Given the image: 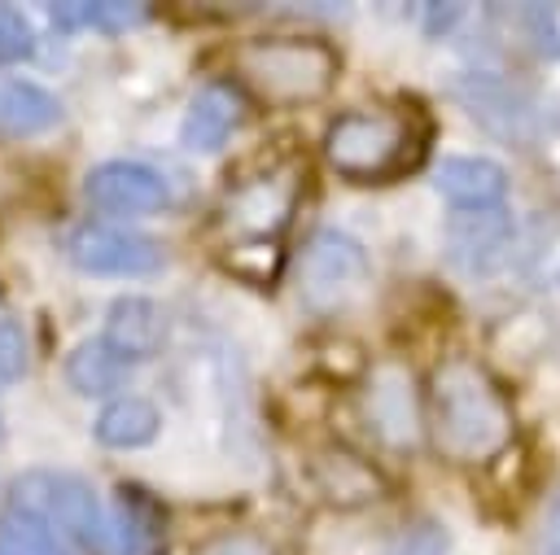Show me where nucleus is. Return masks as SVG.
Returning a JSON list of instances; mask_svg holds the SVG:
<instances>
[{"instance_id": "nucleus-1", "label": "nucleus", "mask_w": 560, "mask_h": 555, "mask_svg": "<svg viewBox=\"0 0 560 555\" xmlns=\"http://www.w3.org/2000/svg\"><path fill=\"white\" fill-rule=\"evenodd\" d=\"M424 398V433L429 446L446 463H490L512 446L516 420L494 385V376L472 358H446L433 376Z\"/></svg>"}, {"instance_id": "nucleus-2", "label": "nucleus", "mask_w": 560, "mask_h": 555, "mask_svg": "<svg viewBox=\"0 0 560 555\" xmlns=\"http://www.w3.org/2000/svg\"><path fill=\"white\" fill-rule=\"evenodd\" d=\"M241 87L267 105H306L337 79V52L311 35H254L232 48Z\"/></svg>"}, {"instance_id": "nucleus-3", "label": "nucleus", "mask_w": 560, "mask_h": 555, "mask_svg": "<svg viewBox=\"0 0 560 555\" xmlns=\"http://www.w3.org/2000/svg\"><path fill=\"white\" fill-rule=\"evenodd\" d=\"M429 149V122L407 114H341L324 135V157L337 175L372 184L402 175Z\"/></svg>"}, {"instance_id": "nucleus-4", "label": "nucleus", "mask_w": 560, "mask_h": 555, "mask_svg": "<svg viewBox=\"0 0 560 555\" xmlns=\"http://www.w3.org/2000/svg\"><path fill=\"white\" fill-rule=\"evenodd\" d=\"M302 192V170L298 166H267L249 179H241L219 210V232L228 236V245L241 240H280V232L293 219Z\"/></svg>"}, {"instance_id": "nucleus-5", "label": "nucleus", "mask_w": 560, "mask_h": 555, "mask_svg": "<svg viewBox=\"0 0 560 555\" xmlns=\"http://www.w3.org/2000/svg\"><path fill=\"white\" fill-rule=\"evenodd\" d=\"M18 498H31L26 511H35L39 520H57L83 551L105 555L109 551V516L101 507V498L79 481V476H26L18 485Z\"/></svg>"}, {"instance_id": "nucleus-6", "label": "nucleus", "mask_w": 560, "mask_h": 555, "mask_svg": "<svg viewBox=\"0 0 560 555\" xmlns=\"http://www.w3.org/2000/svg\"><path fill=\"white\" fill-rule=\"evenodd\" d=\"M368 284V253L341 236V232H319L298 262V293L315 310H332L350 302Z\"/></svg>"}, {"instance_id": "nucleus-7", "label": "nucleus", "mask_w": 560, "mask_h": 555, "mask_svg": "<svg viewBox=\"0 0 560 555\" xmlns=\"http://www.w3.org/2000/svg\"><path fill=\"white\" fill-rule=\"evenodd\" d=\"M66 253L88 275H153L166 262L158 240L109 223H79L66 240Z\"/></svg>"}, {"instance_id": "nucleus-8", "label": "nucleus", "mask_w": 560, "mask_h": 555, "mask_svg": "<svg viewBox=\"0 0 560 555\" xmlns=\"http://www.w3.org/2000/svg\"><path fill=\"white\" fill-rule=\"evenodd\" d=\"M363 415L381 441L394 450H416L424 437V398L402 367H381L363 385Z\"/></svg>"}, {"instance_id": "nucleus-9", "label": "nucleus", "mask_w": 560, "mask_h": 555, "mask_svg": "<svg viewBox=\"0 0 560 555\" xmlns=\"http://www.w3.org/2000/svg\"><path fill=\"white\" fill-rule=\"evenodd\" d=\"M306 481L328 507H368L389 494L385 472L350 446H319L306 459Z\"/></svg>"}, {"instance_id": "nucleus-10", "label": "nucleus", "mask_w": 560, "mask_h": 555, "mask_svg": "<svg viewBox=\"0 0 560 555\" xmlns=\"http://www.w3.org/2000/svg\"><path fill=\"white\" fill-rule=\"evenodd\" d=\"M83 192L96 210L109 214H158L171 201L166 179L140 162H105L83 179Z\"/></svg>"}, {"instance_id": "nucleus-11", "label": "nucleus", "mask_w": 560, "mask_h": 555, "mask_svg": "<svg viewBox=\"0 0 560 555\" xmlns=\"http://www.w3.org/2000/svg\"><path fill=\"white\" fill-rule=\"evenodd\" d=\"M241 118H245V96L228 83H210L192 96V105L184 114V144L197 153H214L236 131Z\"/></svg>"}, {"instance_id": "nucleus-12", "label": "nucleus", "mask_w": 560, "mask_h": 555, "mask_svg": "<svg viewBox=\"0 0 560 555\" xmlns=\"http://www.w3.org/2000/svg\"><path fill=\"white\" fill-rule=\"evenodd\" d=\"M433 188L451 201V205H494L503 192H508V170L494 162V157H477V153H464V157H446L438 170H433Z\"/></svg>"}, {"instance_id": "nucleus-13", "label": "nucleus", "mask_w": 560, "mask_h": 555, "mask_svg": "<svg viewBox=\"0 0 560 555\" xmlns=\"http://www.w3.org/2000/svg\"><path fill=\"white\" fill-rule=\"evenodd\" d=\"M158 341H162V315H158L153 302L122 297V302L109 306V315H105V345L118 358H127V363L144 358V354L158 350Z\"/></svg>"}, {"instance_id": "nucleus-14", "label": "nucleus", "mask_w": 560, "mask_h": 555, "mask_svg": "<svg viewBox=\"0 0 560 555\" xmlns=\"http://www.w3.org/2000/svg\"><path fill=\"white\" fill-rule=\"evenodd\" d=\"M61 122V105L48 87L26 79L0 83V135H39Z\"/></svg>"}, {"instance_id": "nucleus-15", "label": "nucleus", "mask_w": 560, "mask_h": 555, "mask_svg": "<svg viewBox=\"0 0 560 555\" xmlns=\"http://www.w3.org/2000/svg\"><path fill=\"white\" fill-rule=\"evenodd\" d=\"M109 524L118 538V555H162V516L144 494L122 489Z\"/></svg>"}, {"instance_id": "nucleus-16", "label": "nucleus", "mask_w": 560, "mask_h": 555, "mask_svg": "<svg viewBox=\"0 0 560 555\" xmlns=\"http://www.w3.org/2000/svg\"><path fill=\"white\" fill-rule=\"evenodd\" d=\"M158 437V406L144 398H114L96 415V441L114 450H131Z\"/></svg>"}, {"instance_id": "nucleus-17", "label": "nucleus", "mask_w": 560, "mask_h": 555, "mask_svg": "<svg viewBox=\"0 0 560 555\" xmlns=\"http://www.w3.org/2000/svg\"><path fill=\"white\" fill-rule=\"evenodd\" d=\"M48 13L61 31H131L149 17V9L131 0H79V4H52Z\"/></svg>"}, {"instance_id": "nucleus-18", "label": "nucleus", "mask_w": 560, "mask_h": 555, "mask_svg": "<svg viewBox=\"0 0 560 555\" xmlns=\"http://www.w3.org/2000/svg\"><path fill=\"white\" fill-rule=\"evenodd\" d=\"M66 380L79 389V393H109L127 380V358H118L105 341H88L79 345L70 358H66Z\"/></svg>"}, {"instance_id": "nucleus-19", "label": "nucleus", "mask_w": 560, "mask_h": 555, "mask_svg": "<svg viewBox=\"0 0 560 555\" xmlns=\"http://www.w3.org/2000/svg\"><path fill=\"white\" fill-rule=\"evenodd\" d=\"M0 555H66V551L52 538V524L48 520H39L26 507H13L0 520Z\"/></svg>"}, {"instance_id": "nucleus-20", "label": "nucleus", "mask_w": 560, "mask_h": 555, "mask_svg": "<svg viewBox=\"0 0 560 555\" xmlns=\"http://www.w3.org/2000/svg\"><path fill=\"white\" fill-rule=\"evenodd\" d=\"M219 262L232 271V275H241V280H249V284H271L276 275H280V240H241V245H223V253H219Z\"/></svg>"}, {"instance_id": "nucleus-21", "label": "nucleus", "mask_w": 560, "mask_h": 555, "mask_svg": "<svg viewBox=\"0 0 560 555\" xmlns=\"http://www.w3.org/2000/svg\"><path fill=\"white\" fill-rule=\"evenodd\" d=\"M192 555H276V546L254 529H228V533L206 538Z\"/></svg>"}, {"instance_id": "nucleus-22", "label": "nucleus", "mask_w": 560, "mask_h": 555, "mask_svg": "<svg viewBox=\"0 0 560 555\" xmlns=\"http://www.w3.org/2000/svg\"><path fill=\"white\" fill-rule=\"evenodd\" d=\"M31 48H35V35H31L26 17L18 9L0 4V61H22V57H31Z\"/></svg>"}, {"instance_id": "nucleus-23", "label": "nucleus", "mask_w": 560, "mask_h": 555, "mask_svg": "<svg viewBox=\"0 0 560 555\" xmlns=\"http://www.w3.org/2000/svg\"><path fill=\"white\" fill-rule=\"evenodd\" d=\"M26 371V336L13 319H0V376L18 380Z\"/></svg>"}, {"instance_id": "nucleus-24", "label": "nucleus", "mask_w": 560, "mask_h": 555, "mask_svg": "<svg viewBox=\"0 0 560 555\" xmlns=\"http://www.w3.org/2000/svg\"><path fill=\"white\" fill-rule=\"evenodd\" d=\"M394 555H446V533L433 520H424V524H416L398 538Z\"/></svg>"}]
</instances>
